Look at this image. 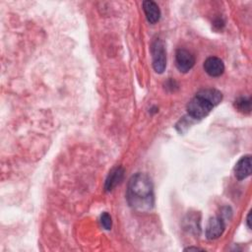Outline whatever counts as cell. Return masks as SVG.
Here are the masks:
<instances>
[{"label":"cell","instance_id":"cell-7","mask_svg":"<svg viewBox=\"0 0 252 252\" xmlns=\"http://www.w3.org/2000/svg\"><path fill=\"white\" fill-rule=\"evenodd\" d=\"M251 156L242 157L234 166V175L238 180H243L251 173Z\"/></svg>","mask_w":252,"mask_h":252},{"label":"cell","instance_id":"cell-6","mask_svg":"<svg viewBox=\"0 0 252 252\" xmlns=\"http://www.w3.org/2000/svg\"><path fill=\"white\" fill-rule=\"evenodd\" d=\"M204 69L206 73L211 77H219L223 73L224 65L220 58L212 56L205 60Z\"/></svg>","mask_w":252,"mask_h":252},{"label":"cell","instance_id":"cell-11","mask_svg":"<svg viewBox=\"0 0 252 252\" xmlns=\"http://www.w3.org/2000/svg\"><path fill=\"white\" fill-rule=\"evenodd\" d=\"M235 107L241 111V112H250V99L249 98H245V97H240L237 100H235Z\"/></svg>","mask_w":252,"mask_h":252},{"label":"cell","instance_id":"cell-2","mask_svg":"<svg viewBox=\"0 0 252 252\" xmlns=\"http://www.w3.org/2000/svg\"><path fill=\"white\" fill-rule=\"evenodd\" d=\"M213 105L205 99L195 96L193 97L186 106L188 115L194 119L205 118L213 109Z\"/></svg>","mask_w":252,"mask_h":252},{"label":"cell","instance_id":"cell-3","mask_svg":"<svg viewBox=\"0 0 252 252\" xmlns=\"http://www.w3.org/2000/svg\"><path fill=\"white\" fill-rule=\"evenodd\" d=\"M153 55V67L155 71L161 74L166 67V51L161 39L157 38L152 44Z\"/></svg>","mask_w":252,"mask_h":252},{"label":"cell","instance_id":"cell-10","mask_svg":"<svg viewBox=\"0 0 252 252\" xmlns=\"http://www.w3.org/2000/svg\"><path fill=\"white\" fill-rule=\"evenodd\" d=\"M196 96H199L203 99H205L206 101L210 102L213 106L219 104L221 99H222V94L216 90V89H203L200 90L197 94Z\"/></svg>","mask_w":252,"mask_h":252},{"label":"cell","instance_id":"cell-5","mask_svg":"<svg viewBox=\"0 0 252 252\" xmlns=\"http://www.w3.org/2000/svg\"><path fill=\"white\" fill-rule=\"evenodd\" d=\"M224 228H225V224L221 218L220 217L211 218L206 226V236L210 240L217 239L223 233Z\"/></svg>","mask_w":252,"mask_h":252},{"label":"cell","instance_id":"cell-9","mask_svg":"<svg viewBox=\"0 0 252 252\" xmlns=\"http://www.w3.org/2000/svg\"><path fill=\"white\" fill-rule=\"evenodd\" d=\"M124 176V169L121 166H116L114 167L108 174L105 184H104V189L105 191H111L116 185H118L121 180L123 179Z\"/></svg>","mask_w":252,"mask_h":252},{"label":"cell","instance_id":"cell-14","mask_svg":"<svg viewBox=\"0 0 252 252\" xmlns=\"http://www.w3.org/2000/svg\"><path fill=\"white\" fill-rule=\"evenodd\" d=\"M185 250H202V249L199 248V247H188Z\"/></svg>","mask_w":252,"mask_h":252},{"label":"cell","instance_id":"cell-13","mask_svg":"<svg viewBox=\"0 0 252 252\" xmlns=\"http://www.w3.org/2000/svg\"><path fill=\"white\" fill-rule=\"evenodd\" d=\"M250 217H251V214L249 213V214H248V216H247V220H246V221H247V225H248V227H249V228L251 227V224H250Z\"/></svg>","mask_w":252,"mask_h":252},{"label":"cell","instance_id":"cell-12","mask_svg":"<svg viewBox=\"0 0 252 252\" xmlns=\"http://www.w3.org/2000/svg\"><path fill=\"white\" fill-rule=\"evenodd\" d=\"M100 223L101 226L106 229L109 230L112 226V220H111V217L109 216L108 213H102L100 216Z\"/></svg>","mask_w":252,"mask_h":252},{"label":"cell","instance_id":"cell-8","mask_svg":"<svg viewBox=\"0 0 252 252\" xmlns=\"http://www.w3.org/2000/svg\"><path fill=\"white\" fill-rule=\"evenodd\" d=\"M143 10L145 12L146 18L149 23L156 24L159 21L160 10L156 2L151 1V0L144 1L143 2Z\"/></svg>","mask_w":252,"mask_h":252},{"label":"cell","instance_id":"cell-4","mask_svg":"<svg viewBox=\"0 0 252 252\" xmlns=\"http://www.w3.org/2000/svg\"><path fill=\"white\" fill-rule=\"evenodd\" d=\"M175 62L176 67L180 72L187 73L194 66L195 57L190 51L184 48H179L176 50L175 53Z\"/></svg>","mask_w":252,"mask_h":252},{"label":"cell","instance_id":"cell-1","mask_svg":"<svg viewBox=\"0 0 252 252\" xmlns=\"http://www.w3.org/2000/svg\"><path fill=\"white\" fill-rule=\"evenodd\" d=\"M126 198L130 207L139 212L147 213L154 207V187L151 178L145 173L134 174L127 187Z\"/></svg>","mask_w":252,"mask_h":252}]
</instances>
